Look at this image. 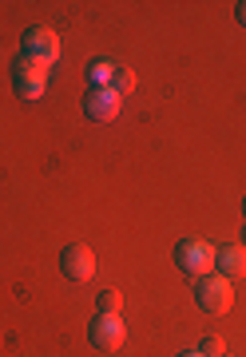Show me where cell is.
Returning a JSON list of instances; mask_svg holds the SVG:
<instances>
[{
  "mask_svg": "<svg viewBox=\"0 0 246 357\" xmlns=\"http://www.w3.org/2000/svg\"><path fill=\"white\" fill-rule=\"evenodd\" d=\"M199 354H203V357H222V354H226V342H222L219 333H210V337H203Z\"/></svg>",
  "mask_w": 246,
  "mask_h": 357,
  "instance_id": "8fae6325",
  "label": "cell"
},
{
  "mask_svg": "<svg viewBox=\"0 0 246 357\" xmlns=\"http://www.w3.org/2000/svg\"><path fill=\"white\" fill-rule=\"evenodd\" d=\"M179 357H203V354H199V349H194V354H179Z\"/></svg>",
  "mask_w": 246,
  "mask_h": 357,
  "instance_id": "5bb4252c",
  "label": "cell"
},
{
  "mask_svg": "<svg viewBox=\"0 0 246 357\" xmlns=\"http://www.w3.org/2000/svg\"><path fill=\"white\" fill-rule=\"evenodd\" d=\"M84 107H88L91 119L107 123V119H116V115H119L123 100H119V96H116L112 88H91V91H88V103H84Z\"/></svg>",
  "mask_w": 246,
  "mask_h": 357,
  "instance_id": "ba28073f",
  "label": "cell"
},
{
  "mask_svg": "<svg viewBox=\"0 0 246 357\" xmlns=\"http://www.w3.org/2000/svg\"><path fill=\"white\" fill-rule=\"evenodd\" d=\"M100 310H104V314H116V310H119V290H104V294H100Z\"/></svg>",
  "mask_w": 246,
  "mask_h": 357,
  "instance_id": "7c38bea8",
  "label": "cell"
},
{
  "mask_svg": "<svg viewBox=\"0 0 246 357\" xmlns=\"http://www.w3.org/2000/svg\"><path fill=\"white\" fill-rule=\"evenodd\" d=\"M24 56H32V60L52 68L56 60H60V36H56L52 28H28L24 32Z\"/></svg>",
  "mask_w": 246,
  "mask_h": 357,
  "instance_id": "8992f818",
  "label": "cell"
},
{
  "mask_svg": "<svg viewBox=\"0 0 246 357\" xmlns=\"http://www.w3.org/2000/svg\"><path fill=\"white\" fill-rule=\"evenodd\" d=\"M243 206H246V203H243Z\"/></svg>",
  "mask_w": 246,
  "mask_h": 357,
  "instance_id": "2e32d148",
  "label": "cell"
},
{
  "mask_svg": "<svg viewBox=\"0 0 246 357\" xmlns=\"http://www.w3.org/2000/svg\"><path fill=\"white\" fill-rule=\"evenodd\" d=\"M60 270L68 274V282H91V278H95V255H91V246H84V243L64 246V255H60Z\"/></svg>",
  "mask_w": 246,
  "mask_h": 357,
  "instance_id": "5b68a950",
  "label": "cell"
},
{
  "mask_svg": "<svg viewBox=\"0 0 246 357\" xmlns=\"http://www.w3.org/2000/svg\"><path fill=\"white\" fill-rule=\"evenodd\" d=\"M215 270H219L222 278H246V246L238 243H222L215 250Z\"/></svg>",
  "mask_w": 246,
  "mask_h": 357,
  "instance_id": "52a82bcc",
  "label": "cell"
},
{
  "mask_svg": "<svg viewBox=\"0 0 246 357\" xmlns=\"http://www.w3.org/2000/svg\"><path fill=\"white\" fill-rule=\"evenodd\" d=\"M238 20H243V24H246V0H243V4H238Z\"/></svg>",
  "mask_w": 246,
  "mask_h": 357,
  "instance_id": "4fadbf2b",
  "label": "cell"
},
{
  "mask_svg": "<svg viewBox=\"0 0 246 357\" xmlns=\"http://www.w3.org/2000/svg\"><path fill=\"white\" fill-rule=\"evenodd\" d=\"M131 88H135V76H131L128 68H116V76H112V91H116L119 100H123Z\"/></svg>",
  "mask_w": 246,
  "mask_h": 357,
  "instance_id": "30bf717a",
  "label": "cell"
},
{
  "mask_svg": "<svg viewBox=\"0 0 246 357\" xmlns=\"http://www.w3.org/2000/svg\"><path fill=\"white\" fill-rule=\"evenodd\" d=\"M175 262H179L183 274L207 278V274H215V246L203 243V238H187V243L175 246Z\"/></svg>",
  "mask_w": 246,
  "mask_h": 357,
  "instance_id": "6da1fadb",
  "label": "cell"
},
{
  "mask_svg": "<svg viewBox=\"0 0 246 357\" xmlns=\"http://www.w3.org/2000/svg\"><path fill=\"white\" fill-rule=\"evenodd\" d=\"M116 68L112 60H91L88 68V79H91V88H112V76H116Z\"/></svg>",
  "mask_w": 246,
  "mask_h": 357,
  "instance_id": "9c48e42d",
  "label": "cell"
},
{
  "mask_svg": "<svg viewBox=\"0 0 246 357\" xmlns=\"http://www.w3.org/2000/svg\"><path fill=\"white\" fill-rule=\"evenodd\" d=\"M44 79H48V64H40L32 56H20L16 60V96L28 103H36L44 96Z\"/></svg>",
  "mask_w": 246,
  "mask_h": 357,
  "instance_id": "3957f363",
  "label": "cell"
},
{
  "mask_svg": "<svg viewBox=\"0 0 246 357\" xmlns=\"http://www.w3.org/2000/svg\"><path fill=\"white\" fill-rule=\"evenodd\" d=\"M222 357H226V354H222Z\"/></svg>",
  "mask_w": 246,
  "mask_h": 357,
  "instance_id": "9a60e30c",
  "label": "cell"
},
{
  "mask_svg": "<svg viewBox=\"0 0 246 357\" xmlns=\"http://www.w3.org/2000/svg\"><path fill=\"white\" fill-rule=\"evenodd\" d=\"M88 337L95 349H119V345L128 342V326H123L119 314H100V318H91Z\"/></svg>",
  "mask_w": 246,
  "mask_h": 357,
  "instance_id": "277c9868",
  "label": "cell"
},
{
  "mask_svg": "<svg viewBox=\"0 0 246 357\" xmlns=\"http://www.w3.org/2000/svg\"><path fill=\"white\" fill-rule=\"evenodd\" d=\"M194 298H199V306L207 310V314H226L234 306V286H231V278H222L219 270H215L207 278H199Z\"/></svg>",
  "mask_w": 246,
  "mask_h": 357,
  "instance_id": "7a4b0ae2",
  "label": "cell"
}]
</instances>
